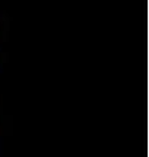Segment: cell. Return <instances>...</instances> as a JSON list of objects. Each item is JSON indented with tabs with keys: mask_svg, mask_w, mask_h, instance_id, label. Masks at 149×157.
Segmentation results:
<instances>
[{
	"mask_svg": "<svg viewBox=\"0 0 149 157\" xmlns=\"http://www.w3.org/2000/svg\"><path fill=\"white\" fill-rule=\"evenodd\" d=\"M6 36V26L3 22V17H0V56H2V47H3V37Z\"/></svg>",
	"mask_w": 149,
	"mask_h": 157,
	"instance_id": "obj_1",
	"label": "cell"
}]
</instances>
